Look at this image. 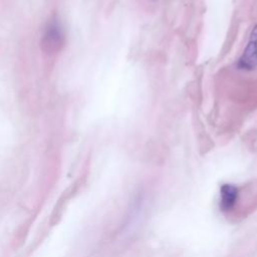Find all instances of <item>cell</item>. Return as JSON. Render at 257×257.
<instances>
[{
	"label": "cell",
	"instance_id": "obj_1",
	"mask_svg": "<svg viewBox=\"0 0 257 257\" xmlns=\"http://www.w3.org/2000/svg\"><path fill=\"white\" fill-rule=\"evenodd\" d=\"M65 35L61 23L57 17L51 18L43 31L41 38V49L46 54H55L61 50L64 45Z\"/></svg>",
	"mask_w": 257,
	"mask_h": 257
},
{
	"label": "cell",
	"instance_id": "obj_2",
	"mask_svg": "<svg viewBox=\"0 0 257 257\" xmlns=\"http://www.w3.org/2000/svg\"><path fill=\"white\" fill-rule=\"evenodd\" d=\"M256 66H257V25L253 27L248 43L237 62V67L239 69L251 70Z\"/></svg>",
	"mask_w": 257,
	"mask_h": 257
},
{
	"label": "cell",
	"instance_id": "obj_3",
	"mask_svg": "<svg viewBox=\"0 0 257 257\" xmlns=\"http://www.w3.org/2000/svg\"><path fill=\"white\" fill-rule=\"evenodd\" d=\"M238 191L232 185H224L221 188V207L223 210H230L236 203Z\"/></svg>",
	"mask_w": 257,
	"mask_h": 257
}]
</instances>
